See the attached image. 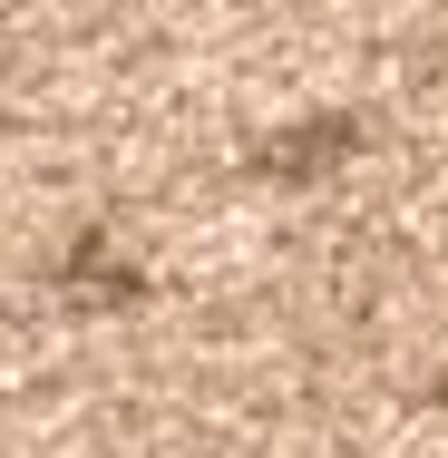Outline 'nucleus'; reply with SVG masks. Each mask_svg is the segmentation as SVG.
<instances>
[]
</instances>
